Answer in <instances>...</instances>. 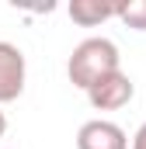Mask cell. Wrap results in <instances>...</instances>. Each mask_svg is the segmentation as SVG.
<instances>
[{"instance_id":"cell-1","label":"cell","mask_w":146,"mask_h":149,"mask_svg":"<svg viewBox=\"0 0 146 149\" xmlns=\"http://www.w3.org/2000/svg\"><path fill=\"white\" fill-rule=\"evenodd\" d=\"M115 70H122V56H118V45L105 35L84 38L80 45H73L70 59H66V76L80 90H91L101 76L115 73Z\"/></svg>"},{"instance_id":"cell-2","label":"cell","mask_w":146,"mask_h":149,"mask_svg":"<svg viewBox=\"0 0 146 149\" xmlns=\"http://www.w3.org/2000/svg\"><path fill=\"white\" fill-rule=\"evenodd\" d=\"M87 94V101H91V108L94 111H118V108H125L132 97H136V83L129 80V73H122V70H115V73L101 76L91 90H84Z\"/></svg>"},{"instance_id":"cell-3","label":"cell","mask_w":146,"mask_h":149,"mask_svg":"<svg viewBox=\"0 0 146 149\" xmlns=\"http://www.w3.org/2000/svg\"><path fill=\"white\" fill-rule=\"evenodd\" d=\"M25 76H28L25 52L14 42H0V104H11V101L21 97Z\"/></svg>"},{"instance_id":"cell-4","label":"cell","mask_w":146,"mask_h":149,"mask_svg":"<svg viewBox=\"0 0 146 149\" xmlns=\"http://www.w3.org/2000/svg\"><path fill=\"white\" fill-rule=\"evenodd\" d=\"M77 149H129V135L108 118H91L77 132Z\"/></svg>"},{"instance_id":"cell-5","label":"cell","mask_w":146,"mask_h":149,"mask_svg":"<svg viewBox=\"0 0 146 149\" xmlns=\"http://www.w3.org/2000/svg\"><path fill=\"white\" fill-rule=\"evenodd\" d=\"M70 17L80 28H98L108 17H115V3H101V0H73L70 3Z\"/></svg>"},{"instance_id":"cell-6","label":"cell","mask_w":146,"mask_h":149,"mask_svg":"<svg viewBox=\"0 0 146 149\" xmlns=\"http://www.w3.org/2000/svg\"><path fill=\"white\" fill-rule=\"evenodd\" d=\"M115 17L132 28V31H146V0H122L115 3Z\"/></svg>"},{"instance_id":"cell-7","label":"cell","mask_w":146,"mask_h":149,"mask_svg":"<svg viewBox=\"0 0 146 149\" xmlns=\"http://www.w3.org/2000/svg\"><path fill=\"white\" fill-rule=\"evenodd\" d=\"M129 149H146V121L136 128V135H132V146Z\"/></svg>"},{"instance_id":"cell-8","label":"cell","mask_w":146,"mask_h":149,"mask_svg":"<svg viewBox=\"0 0 146 149\" xmlns=\"http://www.w3.org/2000/svg\"><path fill=\"white\" fill-rule=\"evenodd\" d=\"M4 132H7V114L0 111V139H4Z\"/></svg>"}]
</instances>
